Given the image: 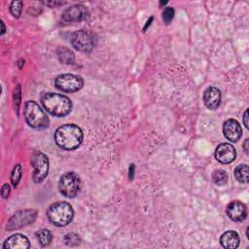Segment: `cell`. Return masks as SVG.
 I'll use <instances>...</instances> for the list:
<instances>
[{
	"mask_svg": "<svg viewBox=\"0 0 249 249\" xmlns=\"http://www.w3.org/2000/svg\"><path fill=\"white\" fill-rule=\"evenodd\" d=\"M203 101L208 109L215 110L221 103V92L215 87H209L203 93Z\"/></svg>",
	"mask_w": 249,
	"mask_h": 249,
	"instance_id": "obj_14",
	"label": "cell"
},
{
	"mask_svg": "<svg viewBox=\"0 0 249 249\" xmlns=\"http://www.w3.org/2000/svg\"><path fill=\"white\" fill-rule=\"evenodd\" d=\"M133 170H134V165L131 164L129 167V178L132 179L133 178Z\"/></svg>",
	"mask_w": 249,
	"mask_h": 249,
	"instance_id": "obj_28",
	"label": "cell"
},
{
	"mask_svg": "<svg viewBox=\"0 0 249 249\" xmlns=\"http://www.w3.org/2000/svg\"><path fill=\"white\" fill-rule=\"evenodd\" d=\"M174 13V9L171 7H166L164 9V11L162 12V19L166 24H168L173 19Z\"/></svg>",
	"mask_w": 249,
	"mask_h": 249,
	"instance_id": "obj_24",
	"label": "cell"
},
{
	"mask_svg": "<svg viewBox=\"0 0 249 249\" xmlns=\"http://www.w3.org/2000/svg\"><path fill=\"white\" fill-rule=\"evenodd\" d=\"M55 87L65 92H75L82 89L84 85L83 79L75 74H61L55 79Z\"/></svg>",
	"mask_w": 249,
	"mask_h": 249,
	"instance_id": "obj_8",
	"label": "cell"
},
{
	"mask_svg": "<svg viewBox=\"0 0 249 249\" xmlns=\"http://www.w3.org/2000/svg\"><path fill=\"white\" fill-rule=\"evenodd\" d=\"M21 175H22V167L20 164H17L11 173V182L15 188L18 186L21 178Z\"/></svg>",
	"mask_w": 249,
	"mask_h": 249,
	"instance_id": "obj_21",
	"label": "cell"
},
{
	"mask_svg": "<svg viewBox=\"0 0 249 249\" xmlns=\"http://www.w3.org/2000/svg\"><path fill=\"white\" fill-rule=\"evenodd\" d=\"M31 165L33 166L32 178L35 183H41L48 175L49 159L42 152H35L31 158Z\"/></svg>",
	"mask_w": 249,
	"mask_h": 249,
	"instance_id": "obj_7",
	"label": "cell"
},
{
	"mask_svg": "<svg viewBox=\"0 0 249 249\" xmlns=\"http://www.w3.org/2000/svg\"><path fill=\"white\" fill-rule=\"evenodd\" d=\"M226 212L228 216L234 222H241L247 216V208L245 204L238 200L231 201L226 208Z\"/></svg>",
	"mask_w": 249,
	"mask_h": 249,
	"instance_id": "obj_13",
	"label": "cell"
},
{
	"mask_svg": "<svg viewBox=\"0 0 249 249\" xmlns=\"http://www.w3.org/2000/svg\"><path fill=\"white\" fill-rule=\"evenodd\" d=\"M248 171L249 167L247 164H239L234 169V176L238 182L247 183L248 182Z\"/></svg>",
	"mask_w": 249,
	"mask_h": 249,
	"instance_id": "obj_18",
	"label": "cell"
},
{
	"mask_svg": "<svg viewBox=\"0 0 249 249\" xmlns=\"http://www.w3.org/2000/svg\"><path fill=\"white\" fill-rule=\"evenodd\" d=\"M5 32V26H4V23L2 22V34Z\"/></svg>",
	"mask_w": 249,
	"mask_h": 249,
	"instance_id": "obj_30",
	"label": "cell"
},
{
	"mask_svg": "<svg viewBox=\"0 0 249 249\" xmlns=\"http://www.w3.org/2000/svg\"><path fill=\"white\" fill-rule=\"evenodd\" d=\"M72 46L83 53H89L95 46L96 39L94 34L89 30H77L72 33L70 38Z\"/></svg>",
	"mask_w": 249,
	"mask_h": 249,
	"instance_id": "obj_6",
	"label": "cell"
},
{
	"mask_svg": "<svg viewBox=\"0 0 249 249\" xmlns=\"http://www.w3.org/2000/svg\"><path fill=\"white\" fill-rule=\"evenodd\" d=\"M88 10L84 5L76 4L64 10L62 14V19L66 22L81 21L88 18Z\"/></svg>",
	"mask_w": 249,
	"mask_h": 249,
	"instance_id": "obj_10",
	"label": "cell"
},
{
	"mask_svg": "<svg viewBox=\"0 0 249 249\" xmlns=\"http://www.w3.org/2000/svg\"><path fill=\"white\" fill-rule=\"evenodd\" d=\"M81 189V181L79 176L72 171L62 174L58 181V190L60 194L66 197H75Z\"/></svg>",
	"mask_w": 249,
	"mask_h": 249,
	"instance_id": "obj_5",
	"label": "cell"
},
{
	"mask_svg": "<svg viewBox=\"0 0 249 249\" xmlns=\"http://www.w3.org/2000/svg\"><path fill=\"white\" fill-rule=\"evenodd\" d=\"M23 3L21 1H13L10 5V12L15 18H19Z\"/></svg>",
	"mask_w": 249,
	"mask_h": 249,
	"instance_id": "obj_23",
	"label": "cell"
},
{
	"mask_svg": "<svg viewBox=\"0 0 249 249\" xmlns=\"http://www.w3.org/2000/svg\"><path fill=\"white\" fill-rule=\"evenodd\" d=\"M212 180L218 186L225 185L228 181V174L223 169H217L212 174Z\"/></svg>",
	"mask_w": 249,
	"mask_h": 249,
	"instance_id": "obj_20",
	"label": "cell"
},
{
	"mask_svg": "<svg viewBox=\"0 0 249 249\" xmlns=\"http://www.w3.org/2000/svg\"><path fill=\"white\" fill-rule=\"evenodd\" d=\"M41 102L47 112L54 117H64L72 109L71 100L59 93L46 92L41 96Z\"/></svg>",
	"mask_w": 249,
	"mask_h": 249,
	"instance_id": "obj_2",
	"label": "cell"
},
{
	"mask_svg": "<svg viewBox=\"0 0 249 249\" xmlns=\"http://www.w3.org/2000/svg\"><path fill=\"white\" fill-rule=\"evenodd\" d=\"M248 143H249V140L245 139V141L243 143V147H244V151L246 154H248Z\"/></svg>",
	"mask_w": 249,
	"mask_h": 249,
	"instance_id": "obj_27",
	"label": "cell"
},
{
	"mask_svg": "<svg viewBox=\"0 0 249 249\" xmlns=\"http://www.w3.org/2000/svg\"><path fill=\"white\" fill-rule=\"evenodd\" d=\"M243 124L245 125L246 128H248V110H246L244 112V115H243Z\"/></svg>",
	"mask_w": 249,
	"mask_h": 249,
	"instance_id": "obj_26",
	"label": "cell"
},
{
	"mask_svg": "<svg viewBox=\"0 0 249 249\" xmlns=\"http://www.w3.org/2000/svg\"><path fill=\"white\" fill-rule=\"evenodd\" d=\"M47 216L52 224L56 227L68 225L74 216L72 206L65 201H58L52 204L47 210Z\"/></svg>",
	"mask_w": 249,
	"mask_h": 249,
	"instance_id": "obj_3",
	"label": "cell"
},
{
	"mask_svg": "<svg viewBox=\"0 0 249 249\" xmlns=\"http://www.w3.org/2000/svg\"><path fill=\"white\" fill-rule=\"evenodd\" d=\"M152 20H153V18L151 17V18H150V19H149V21H147V22H146V25H145V27H144V30H146V28L150 25V22H151Z\"/></svg>",
	"mask_w": 249,
	"mask_h": 249,
	"instance_id": "obj_29",
	"label": "cell"
},
{
	"mask_svg": "<svg viewBox=\"0 0 249 249\" xmlns=\"http://www.w3.org/2000/svg\"><path fill=\"white\" fill-rule=\"evenodd\" d=\"M56 53H57L58 59L62 63H65V64L74 63L75 56H74V53L69 49H67L65 47H59L56 51Z\"/></svg>",
	"mask_w": 249,
	"mask_h": 249,
	"instance_id": "obj_17",
	"label": "cell"
},
{
	"mask_svg": "<svg viewBox=\"0 0 249 249\" xmlns=\"http://www.w3.org/2000/svg\"><path fill=\"white\" fill-rule=\"evenodd\" d=\"M236 151L230 143L220 144L215 151L216 160L223 164H229L235 160Z\"/></svg>",
	"mask_w": 249,
	"mask_h": 249,
	"instance_id": "obj_11",
	"label": "cell"
},
{
	"mask_svg": "<svg viewBox=\"0 0 249 249\" xmlns=\"http://www.w3.org/2000/svg\"><path fill=\"white\" fill-rule=\"evenodd\" d=\"M64 242L68 246H77L81 243V237L75 232H69L64 235Z\"/></svg>",
	"mask_w": 249,
	"mask_h": 249,
	"instance_id": "obj_22",
	"label": "cell"
},
{
	"mask_svg": "<svg viewBox=\"0 0 249 249\" xmlns=\"http://www.w3.org/2000/svg\"><path fill=\"white\" fill-rule=\"evenodd\" d=\"M220 241H221V244L223 247L229 248V249H234V248L238 247L240 238L236 231H227L221 235Z\"/></svg>",
	"mask_w": 249,
	"mask_h": 249,
	"instance_id": "obj_16",
	"label": "cell"
},
{
	"mask_svg": "<svg viewBox=\"0 0 249 249\" xmlns=\"http://www.w3.org/2000/svg\"><path fill=\"white\" fill-rule=\"evenodd\" d=\"M37 212L33 209H24L16 212L7 223V230L13 231L16 229L22 228L34 222L36 219Z\"/></svg>",
	"mask_w": 249,
	"mask_h": 249,
	"instance_id": "obj_9",
	"label": "cell"
},
{
	"mask_svg": "<svg viewBox=\"0 0 249 249\" xmlns=\"http://www.w3.org/2000/svg\"><path fill=\"white\" fill-rule=\"evenodd\" d=\"M82 129L74 124H66L59 126L54 132L55 143L64 150H74L83 141Z\"/></svg>",
	"mask_w": 249,
	"mask_h": 249,
	"instance_id": "obj_1",
	"label": "cell"
},
{
	"mask_svg": "<svg viewBox=\"0 0 249 249\" xmlns=\"http://www.w3.org/2000/svg\"><path fill=\"white\" fill-rule=\"evenodd\" d=\"M9 194H10V186L8 184H4L2 189H1V195L4 198L8 197L9 196Z\"/></svg>",
	"mask_w": 249,
	"mask_h": 249,
	"instance_id": "obj_25",
	"label": "cell"
},
{
	"mask_svg": "<svg viewBox=\"0 0 249 249\" xmlns=\"http://www.w3.org/2000/svg\"><path fill=\"white\" fill-rule=\"evenodd\" d=\"M2 247L5 249H27L30 247V243L25 235L18 233L8 237Z\"/></svg>",
	"mask_w": 249,
	"mask_h": 249,
	"instance_id": "obj_15",
	"label": "cell"
},
{
	"mask_svg": "<svg viewBox=\"0 0 249 249\" xmlns=\"http://www.w3.org/2000/svg\"><path fill=\"white\" fill-rule=\"evenodd\" d=\"M223 132L228 140L231 142H236L240 139L242 135V128L236 120L229 119L224 123Z\"/></svg>",
	"mask_w": 249,
	"mask_h": 249,
	"instance_id": "obj_12",
	"label": "cell"
},
{
	"mask_svg": "<svg viewBox=\"0 0 249 249\" xmlns=\"http://www.w3.org/2000/svg\"><path fill=\"white\" fill-rule=\"evenodd\" d=\"M37 239L42 246H47L52 241V232L47 229H42L36 232Z\"/></svg>",
	"mask_w": 249,
	"mask_h": 249,
	"instance_id": "obj_19",
	"label": "cell"
},
{
	"mask_svg": "<svg viewBox=\"0 0 249 249\" xmlns=\"http://www.w3.org/2000/svg\"><path fill=\"white\" fill-rule=\"evenodd\" d=\"M23 115L26 123L35 129H44L49 125V119L44 110L32 100L24 104Z\"/></svg>",
	"mask_w": 249,
	"mask_h": 249,
	"instance_id": "obj_4",
	"label": "cell"
}]
</instances>
